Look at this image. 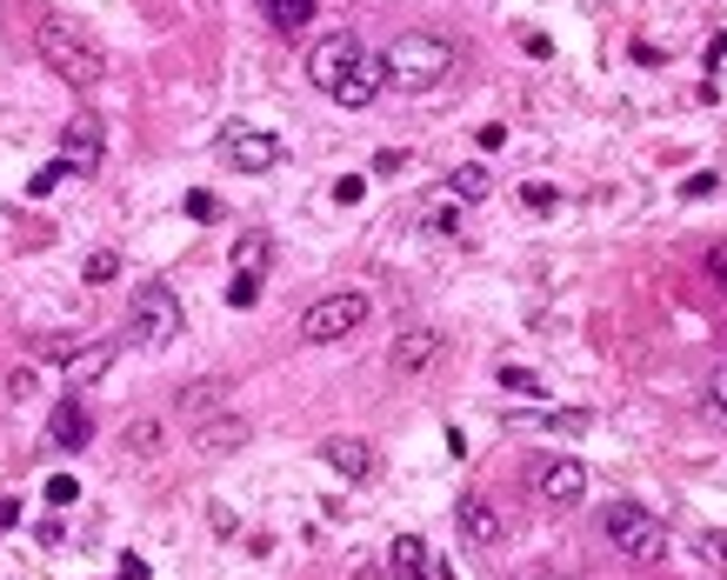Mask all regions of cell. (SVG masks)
<instances>
[{"label":"cell","instance_id":"32","mask_svg":"<svg viewBox=\"0 0 727 580\" xmlns=\"http://www.w3.org/2000/svg\"><path fill=\"white\" fill-rule=\"evenodd\" d=\"M361 194H367V181H361V174H348V181H334V201H341V207H354Z\"/></svg>","mask_w":727,"mask_h":580},{"label":"cell","instance_id":"14","mask_svg":"<svg viewBox=\"0 0 727 580\" xmlns=\"http://www.w3.org/2000/svg\"><path fill=\"white\" fill-rule=\"evenodd\" d=\"M320 460H328L334 474H348V480H367V474H374V447H367L361 434H334L328 447H320Z\"/></svg>","mask_w":727,"mask_h":580},{"label":"cell","instance_id":"21","mask_svg":"<svg viewBox=\"0 0 727 580\" xmlns=\"http://www.w3.org/2000/svg\"><path fill=\"white\" fill-rule=\"evenodd\" d=\"M447 187H454V201H488V194H495V174L480 168V160H461V168L447 174Z\"/></svg>","mask_w":727,"mask_h":580},{"label":"cell","instance_id":"37","mask_svg":"<svg viewBox=\"0 0 727 580\" xmlns=\"http://www.w3.org/2000/svg\"><path fill=\"white\" fill-rule=\"evenodd\" d=\"M14 521H21V501H0V534H8Z\"/></svg>","mask_w":727,"mask_h":580},{"label":"cell","instance_id":"9","mask_svg":"<svg viewBox=\"0 0 727 580\" xmlns=\"http://www.w3.org/2000/svg\"><path fill=\"white\" fill-rule=\"evenodd\" d=\"M101 147H107V134H101L94 114H73V121L60 127V160H67V174H94V168H101Z\"/></svg>","mask_w":727,"mask_h":580},{"label":"cell","instance_id":"5","mask_svg":"<svg viewBox=\"0 0 727 580\" xmlns=\"http://www.w3.org/2000/svg\"><path fill=\"white\" fill-rule=\"evenodd\" d=\"M181 327H188V307H181V294H174L168 281L134 287V341H140V348H174Z\"/></svg>","mask_w":727,"mask_h":580},{"label":"cell","instance_id":"35","mask_svg":"<svg viewBox=\"0 0 727 580\" xmlns=\"http://www.w3.org/2000/svg\"><path fill=\"white\" fill-rule=\"evenodd\" d=\"M521 201H527V207H554V187H547V181H534V187H521Z\"/></svg>","mask_w":727,"mask_h":580},{"label":"cell","instance_id":"25","mask_svg":"<svg viewBox=\"0 0 727 580\" xmlns=\"http://www.w3.org/2000/svg\"><path fill=\"white\" fill-rule=\"evenodd\" d=\"M73 348H80L73 334H41V341H34V354H41V361H60V367L73 361Z\"/></svg>","mask_w":727,"mask_h":580},{"label":"cell","instance_id":"34","mask_svg":"<svg viewBox=\"0 0 727 580\" xmlns=\"http://www.w3.org/2000/svg\"><path fill=\"white\" fill-rule=\"evenodd\" d=\"M707 394H714V413H727V361L714 367V380H707Z\"/></svg>","mask_w":727,"mask_h":580},{"label":"cell","instance_id":"15","mask_svg":"<svg viewBox=\"0 0 727 580\" xmlns=\"http://www.w3.org/2000/svg\"><path fill=\"white\" fill-rule=\"evenodd\" d=\"M380 88H387V80H380V60H374V54H361V60H354L348 73H341L334 101H341V107H367V101H374Z\"/></svg>","mask_w":727,"mask_h":580},{"label":"cell","instance_id":"31","mask_svg":"<svg viewBox=\"0 0 727 580\" xmlns=\"http://www.w3.org/2000/svg\"><path fill=\"white\" fill-rule=\"evenodd\" d=\"M400 168H408V153H400V147H380V153H374V174H400Z\"/></svg>","mask_w":727,"mask_h":580},{"label":"cell","instance_id":"10","mask_svg":"<svg viewBox=\"0 0 727 580\" xmlns=\"http://www.w3.org/2000/svg\"><path fill=\"white\" fill-rule=\"evenodd\" d=\"M534 487H541V501H547V508H575L581 493H588V467H581L575 454H554V460H541Z\"/></svg>","mask_w":727,"mask_h":580},{"label":"cell","instance_id":"6","mask_svg":"<svg viewBox=\"0 0 727 580\" xmlns=\"http://www.w3.org/2000/svg\"><path fill=\"white\" fill-rule=\"evenodd\" d=\"M281 134H268V127H227L220 134V160L227 168H240V174H268V168H281Z\"/></svg>","mask_w":727,"mask_h":580},{"label":"cell","instance_id":"1","mask_svg":"<svg viewBox=\"0 0 727 580\" xmlns=\"http://www.w3.org/2000/svg\"><path fill=\"white\" fill-rule=\"evenodd\" d=\"M34 54H41L47 73H60L67 88H80V94L107 80V54H101V41H94V34H80V27L60 21V14H47V21L34 27Z\"/></svg>","mask_w":727,"mask_h":580},{"label":"cell","instance_id":"8","mask_svg":"<svg viewBox=\"0 0 727 580\" xmlns=\"http://www.w3.org/2000/svg\"><path fill=\"white\" fill-rule=\"evenodd\" d=\"M354 60H361V41L354 34H328V41H314V54H307V80H314L320 94H334Z\"/></svg>","mask_w":727,"mask_h":580},{"label":"cell","instance_id":"18","mask_svg":"<svg viewBox=\"0 0 727 580\" xmlns=\"http://www.w3.org/2000/svg\"><path fill=\"white\" fill-rule=\"evenodd\" d=\"M387 567H394L400 580H428V573H434V554H428V541H421V534H394Z\"/></svg>","mask_w":727,"mask_h":580},{"label":"cell","instance_id":"11","mask_svg":"<svg viewBox=\"0 0 727 580\" xmlns=\"http://www.w3.org/2000/svg\"><path fill=\"white\" fill-rule=\"evenodd\" d=\"M441 348H447V334L441 327H408L394 348H387V367L394 374H421V367H434L441 361Z\"/></svg>","mask_w":727,"mask_h":580},{"label":"cell","instance_id":"4","mask_svg":"<svg viewBox=\"0 0 727 580\" xmlns=\"http://www.w3.org/2000/svg\"><path fill=\"white\" fill-rule=\"evenodd\" d=\"M367 314H374V300H367L361 287H334V294H320V300L300 314V341H314V348L348 341L354 327H367Z\"/></svg>","mask_w":727,"mask_h":580},{"label":"cell","instance_id":"16","mask_svg":"<svg viewBox=\"0 0 727 580\" xmlns=\"http://www.w3.org/2000/svg\"><path fill=\"white\" fill-rule=\"evenodd\" d=\"M114 361H121V341H88V348H73V361H67V387H94Z\"/></svg>","mask_w":727,"mask_h":580},{"label":"cell","instance_id":"36","mask_svg":"<svg viewBox=\"0 0 727 580\" xmlns=\"http://www.w3.org/2000/svg\"><path fill=\"white\" fill-rule=\"evenodd\" d=\"M188 214H194V220H214V194H188Z\"/></svg>","mask_w":727,"mask_h":580},{"label":"cell","instance_id":"20","mask_svg":"<svg viewBox=\"0 0 727 580\" xmlns=\"http://www.w3.org/2000/svg\"><path fill=\"white\" fill-rule=\"evenodd\" d=\"M160 434H168V428H160L154 413H134V421L121 428V447H127L134 460H154V454H160Z\"/></svg>","mask_w":727,"mask_h":580},{"label":"cell","instance_id":"33","mask_svg":"<svg viewBox=\"0 0 727 580\" xmlns=\"http://www.w3.org/2000/svg\"><path fill=\"white\" fill-rule=\"evenodd\" d=\"M707 274L727 287V240H714V247H707Z\"/></svg>","mask_w":727,"mask_h":580},{"label":"cell","instance_id":"27","mask_svg":"<svg viewBox=\"0 0 727 580\" xmlns=\"http://www.w3.org/2000/svg\"><path fill=\"white\" fill-rule=\"evenodd\" d=\"M501 387H508V394H541V374H527V367L501 361Z\"/></svg>","mask_w":727,"mask_h":580},{"label":"cell","instance_id":"24","mask_svg":"<svg viewBox=\"0 0 727 580\" xmlns=\"http://www.w3.org/2000/svg\"><path fill=\"white\" fill-rule=\"evenodd\" d=\"M80 274H88V287H107V281L121 274V254H114V247H101V254H88V268H80Z\"/></svg>","mask_w":727,"mask_h":580},{"label":"cell","instance_id":"23","mask_svg":"<svg viewBox=\"0 0 727 580\" xmlns=\"http://www.w3.org/2000/svg\"><path fill=\"white\" fill-rule=\"evenodd\" d=\"M268 21H274V34H300L314 21V0H268Z\"/></svg>","mask_w":727,"mask_h":580},{"label":"cell","instance_id":"28","mask_svg":"<svg viewBox=\"0 0 727 580\" xmlns=\"http://www.w3.org/2000/svg\"><path fill=\"white\" fill-rule=\"evenodd\" d=\"M60 181H73V174H67V160H47V168H41V174H34L27 187H34V194H54Z\"/></svg>","mask_w":727,"mask_h":580},{"label":"cell","instance_id":"12","mask_svg":"<svg viewBox=\"0 0 727 580\" xmlns=\"http://www.w3.org/2000/svg\"><path fill=\"white\" fill-rule=\"evenodd\" d=\"M88 434H94L88 407H80V400H60V407H54V421H47V441H54L60 454H80V447H88Z\"/></svg>","mask_w":727,"mask_h":580},{"label":"cell","instance_id":"7","mask_svg":"<svg viewBox=\"0 0 727 580\" xmlns=\"http://www.w3.org/2000/svg\"><path fill=\"white\" fill-rule=\"evenodd\" d=\"M454 521H461V541L480 547V554L501 547V534H508V521H501V508L488 501V493H461V501H454Z\"/></svg>","mask_w":727,"mask_h":580},{"label":"cell","instance_id":"22","mask_svg":"<svg viewBox=\"0 0 727 580\" xmlns=\"http://www.w3.org/2000/svg\"><path fill=\"white\" fill-rule=\"evenodd\" d=\"M220 394H227V380H194V387H181V413H194V421H207V413L220 407Z\"/></svg>","mask_w":727,"mask_h":580},{"label":"cell","instance_id":"19","mask_svg":"<svg viewBox=\"0 0 727 580\" xmlns=\"http://www.w3.org/2000/svg\"><path fill=\"white\" fill-rule=\"evenodd\" d=\"M268 261H274V240H268V234H240V240H234V274L261 281V274H268Z\"/></svg>","mask_w":727,"mask_h":580},{"label":"cell","instance_id":"3","mask_svg":"<svg viewBox=\"0 0 727 580\" xmlns=\"http://www.w3.org/2000/svg\"><path fill=\"white\" fill-rule=\"evenodd\" d=\"M601 527H607L614 554H627L634 567H655V560H668V521H661V514H648L640 501H614Z\"/></svg>","mask_w":727,"mask_h":580},{"label":"cell","instance_id":"30","mask_svg":"<svg viewBox=\"0 0 727 580\" xmlns=\"http://www.w3.org/2000/svg\"><path fill=\"white\" fill-rule=\"evenodd\" d=\"M73 501H80V487H73L67 474H54V480H47V508H73Z\"/></svg>","mask_w":727,"mask_h":580},{"label":"cell","instance_id":"13","mask_svg":"<svg viewBox=\"0 0 727 580\" xmlns=\"http://www.w3.org/2000/svg\"><path fill=\"white\" fill-rule=\"evenodd\" d=\"M194 447H201L207 460H220V454H234V447H248V421H240V413H214V421H201Z\"/></svg>","mask_w":727,"mask_h":580},{"label":"cell","instance_id":"17","mask_svg":"<svg viewBox=\"0 0 727 580\" xmlns=\"http://www.w3.org/2000/svg\"><path fill=\"white\" fill-rule=\"evenodd\" d=\"M508 428H541V434H588V407H541V413H508Z\"/></svg>","mask_w":727,"mask_h":580},{"label":"cell","instance_id":"29","mask_svg":"<svg viewBox=\"0 0 727 580\" xmlns=\"http://www.w3.org/2000/svg\"><path fill=\"white\" fill-rule=\"evenodd\" d=\"M261 300V281H248V274H234V287H227V307H254Z\"/></svg>","mask_w":727,"mask_h":580},{"label":"cell","instance_id":"2","mask_svg":"<svg viewBox=\"0 0 727 580\" xmlns=\"http://www.w3.org/2000/svg\"><path fill=\"white\" fill-rule=\"evenodd\" d=\"M374 60H380V80H394V88H408V94H428V88H441V80L454 73V47L441 34H421V27L394 34Z\"/></svg>","mask_w":727,"mask_h":580},{"label":"cell","instance_id":"26","mask_svg":"<svg viewBox=\"0 0 727 580\" xmlns=\"http://www.w3.org/2000/svg\"><path fill=\"white\" fill-rule=\"evenodd\" d=\"M694 554H701L707 567H720V573H727V534H714V527H707V534H694Z\"/></svg>","mask_w":727,"mask_h":580}]
</instances>
